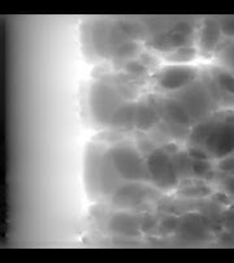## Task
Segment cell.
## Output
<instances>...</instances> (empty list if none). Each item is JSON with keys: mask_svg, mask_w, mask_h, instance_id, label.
Segmentation results:
<instances>
[{"mask_svg": "<svg viewBox=\"0 0 234 263\" xmlns=\"http://www.w3.org/2000/svg\"><path fill=\"white\" fill-rule=\"evenodd\" d=\"M109 158L116 170L117 175L125 180L138 181L150 177L147 165L133 147L129 146H116L109 152Z\"/></svg>", "mask_w": 234, "mask_h": 263, "instance_id": "1", "label": "cell"}, {"mask_svg": "<svg viewBox=\"0 0 234 263\" xmlns=\"http://www.w3.org/2000/svg\"><path fill=\"white\" fill-rule=\"evenodd\" d=\"M207 153L223 159L234 152V115L215 121L211 133L204 142Z\"/></svg>", "mask_w": 234, "mask_h": 263, "instance_id": "2", "label": "cell"}, {"mask_svg": "<svg viewBox=\"0 0 234 263\" xmlns=\"http://www.w3.org/2000/svg\"><path fill=\"white\" fill-rule=\"evenodd\" d=\"M147 171L150 179L155 182L158 186L163 189H169L179 184V172L176 168L174 162L170 155L165 152L164 148H156L148 155Z\"/></svg>", "mask_w": 234, "mask_h": 263, "instance_id": "3", "label": "cell"}, {"mask_svg": "<svg viewBox=\"0 0 234 263\" xmlns=\"http://www.w3.org/2000/svg\"><path fill=\"white\" fill-rule=\"evenodd\" d=\"M90 106L95 120L101 124H109L114 112L120 107V99L116 91L108 85L96 84L90 94Z\"/></svg>", "mask_w": 234, "mask_h": 263, "instance_id": "4", "label": "cell"}, {"mask_svg": "<svg viewBox=\"0 0 234 263\" xmlns=\"http://www.w3.org/2000/svg\"><path fill=\"white\" fill-rule=\"evenodd\" d=\"M197 68L186 64L167 65L156 74V82L167 91H177L189 86L197 80Z\"/></svg>", "mask_w": 234, "mask_h": 263, "instance_id": "5", "label": "cell"}, {"mask_svg": "<svg viewBox=\"0 0 234 263\" xmlns=\"http://www.w3.org/2000/svg\"><path fill=\"white\" fill-rule=\"evenodd\" d=\"M192 31L194 28L191 24L187 21H180L169 31L156 35L151 41V46L156 50L170 53L179 48L187 47L191 42Z\"/></svg>", "mask_w": 234, "mask_h": 263, "instance_id": "6", "label": "cell"}, {"mask_svg": "<svg viewBox=\"0 0 234 263\" xmlns=\"http://www.w3.org/2000/svg\"><path fill=\"white\" fill-rule=\"evenodd\" d=\"M221 35H223V31H221L219 21L206 18L202 24L201 35H199V48H201L202 55L211 56L218 48Z\"/></svg>", "mask_w": 234, "mask_h": 263, "instance_id": "7", "label": "cell"}, {"mask_svg": "<svg viewBox=\"0 0 234 263\" xmlns=\"http://www.w3.org/2000/svg\"><path fill=\"white\" fill-rule=\"evenodd\" d=\"M147 194L148 191L142 185L128 184L116 192L112 202L117 208H134L142 203Z\"/></svg>", "mask_w": 234, "mask_h": 263, "instance_id": "8", "label": "cell"}, {"mask_svg": "<svg viewBox=\"0 0 234 263\" xmlns=\"http://www.w3.org/2000/svg\"><path fill=\"white\" fill-rule=\"evenodd\" d=\"M182 104L189 112L190 116H199L207 111L209 106V98L207 92L202 87H192L185 92L184 99H181Z\"/></svg>", "mask_w": 234, "mask_h": 263, "instance_id": "9", "label": "cell"}, {"mask_svg": "<svg viewBox=\"0 0 234 263\" xmlns=\"http://www.w3.org/2000/svg\"><path fill=\"white\" fill-rule=\"evenodd\" d=\"M109 230L117 235L135 237L141 232V223L138 218L130 214H116L109 220Z\"/></svg>", "mask_w": 234, "mask_h": 263, "instance_id": "10", "label": "cell"}, {"mask_svg": "<svg viewBox=\"0 0 234 263\" xmlns=\"http://www.w3.org/2000/svg\"><path fill=\"white\" fill-rule=\"evenodd\" d=\"M159 119V114L155 107L148 103H141L135 107L134 124L141 130H148Z\"/></svg>", "mask_w": 234, "mask_h": 263, "instance_id": "11", "label": "cell"}, {"mask_svg": "<svg viewBox=\"0 0 234 263\" xmlns=\"http://www.w3.org/2000/svg\"><path fill=\"white\" fill-rule=\"evenodd\" d=\"M164 112L167 115L168 120L173 121L176 124H181V125H189L191 123V116L184 104L180 101L176 99H165L164 102Z\"/></svg>", "mask_w": 234, "mask_h": 263, "instance_id": "12", "label": "cell"}, {"mask_svg": "<svg viewBox=\"0 0 234 263\" xmlns=\"http://www.w3.org/2000/svg\"><path fill=\"white\" fill-rule=\"evenodd\" d=\"M134 116H135V106L134 104H124L119 107L114 115L112 116L109 125L113 126H130L134 123Z\"/></svg>", "mask_w": 234, "mask_h": 263, "instance_id": "13", "label": "cell"}, {"mask_svg": "<svg viewBox=\"0 0 234 263\" xmlns=\"http://www.w3.org/2000/svg\"><path fill=\"white\" fill-rule=\"evenodd\" d=\"M215 121L216 120H209V121H204V123L199 124L194 128V130L191 132V136H190V141L194 146H203L204 142H206L207 137L211 133L212 128L215 125Z\"/></svg>", "mask_w": 234, "mask_h": 263, "instance_id": "14", "label": "cell"}, {"mask_svg": "<svg viewBox=\"0 0 234 263\" xmlns=\"http://www.w3.org/2000/svg\"><path fill=\"white\" fill-rule=\"evenodd\" d=\"M215 80L218 82L221 90H225L226 92L234 96V74L224 68H216L215 72Z\"/></svg>", "mask_w": 234, "mask_h": 263, "instance_id": "15", "label": "cell"}, {"mask_svg": "<svg viewBox=\"0 0 234 263\" xmlns=\"http://www.w3.org/2000/svg\"><path fill=\"white\" fill-rule=\"evenodd\" d=\"M197 56V51H195L194 47H182L179 48V50L173 51V52L168 53V60L169 62L176 63V64H185V63H189L191 60L195 59Z\"/></svg>", "mask_w": 234, "mask_h": 263, "instance_id": "16", "label": "cell"}, {"mask_svg": "<svg viewBox=\"0 0 234 263\" xmlns=\"http://www.w3.org/2000/svg\"><path fill=\"white\" fill-rule=\"evenodd\" d=\"M182 197H206L212 193L211 187L207 185H187L179 192Z\"/></svg>", "mask_w": 234, "mask_h": 263, "instance_id": "17", "label": "cell"}, {"mask_svg": "<svg viewBox=\"0 0 234 263\" xmlns=\"http://www.w3.org/2000/svg\"><path fill=\"white\" fill-rule=\"evenodd\" d=\"M138 46L133 42H125L123 45H120L119 47L114 50V56L119 58V59H124V58H130L134 55V52L136 51Z\"/></svg>", "mask_w": 234, "mask_h": 263, "instance_id": "18", "label": "cell"}, {"mask_svg": "<svg viewBox=\"0 0 234 263\" xmlns=\"http://www.w3.org/2000/svg\"><path fill=\"white\" fill-rule=\"evenodd\" d=\"M211 163L208 160H194L191 163V172L197 176H204L211 171Z\"/></svg>", "mask_w": 234, "mask_h": 263, "instance_id": "19", "label": "cell"}, {"mask_svg": "<svg viewBox=\"0 0 234 263\" xmlns=\"http://www.w3.org/2000/svg\"><path fill=\"white\" fill-rule=\"evenodd\" d=\"M124 68H125L126 72L130 73V74H134V76H141V74L147 72V68L142 63L138 62V60H130V62L126 63Z\"/></svg>", "mask_w": 234, "mask_h": 263, "instance_id": "20", "label": "cell"}, {"mask_svg": "<svg viewBox=\"0 0 234 263\" xmlns=\"http://www.w3.org/2000/svg\"><path fill=\"white\" fill-rule=\"evenodd\" d=\"M187 155L192 160H208V153L199 146H192L187 150Z\"/></svg>", "mask_w": 234, "mask_h": 263, "instance_id": "21", "label": "cell"}, {"mask_svg": "<svg viewBox=\"0 0 234 263\" xmlns=\"http://www.w3.org/2000/svg\"><path fill=\"white\" fill-rule=\"evenodd\" d=\"M221 31L226 36H234V17H225L219 21Z\"/></svg>", "mask_w": 234, "mask_h": 263, "instance_id": "22", "label": "cell"}, {"mask_svg": "<svg viewBox=\"0 0 234 263\" xmlns=\"http://www.w3.org/2000/svg\"><path fill=\"white\" fill-rule=\"evenodd\" d=\"M177 226H179V220H177V219L167 218L163 221L162 226H160V231H162L163 233H170L172 231H174L176 228H177Z\"/></svg>", "mask_w": 234, "mask_h": 263, "instance_id": "23", "label": "cell"}, {"mask_svg": "<svg viewBox=\"0 0 234 263\" xmlns=\"http://www.w3.org/2000/svg\"><path fill=\"white\" fill-rule=\"evenodd\" d=\"M219 170L223 172H234V157H225L218 164Z\"/></svg>", "mask_w": 234, "mask_h": 263, "instance_id": "24", "label": "cell"}, {"mask_svg": "<svg viewBox=\"0 0 234 263\" xmlns=\"http://www.w3.org/2000/svg\"><path fill=\"white\" fill-rule=\"evenodd\" d=\"M223 60H225L230 67L234 68V42L226 47V50L224 51Z\"/></svg>", "mask_w": 234, "mask_h": 263, "instance_id": "25", "label": "cell"}, {"mask_svg": "<svg viewBox=\"0 0 234 263\" xmlns=\"http://www.w3.org/2000/svg\"><path fill=\"white\" fill-rule=\"evenodd\" d=\"M224 186H225L226 191L229 192V194L234 196V176L228 177V179L224 181Z\"/></svg>", "mask_w": 234, "mask_h": 263, "instance_id": "26", "label": "cell"}]
</instances>
